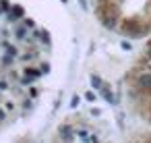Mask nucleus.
<instances>
[{"label": "nucleus", "mask_w": 151, "mask_h": 143, "mask_svg": "<svg viewBox=\"0 0 151 143\" xmlns=\"http://www.w3.org/2000/svg\"><path fill=\"white\" fill-rule=\"evenodd\" d=\"M97 17H99V21L108 29H114L116 23H118V17H120V9H118V4L114 2V0H99Z\"/></svg>", "instance_id": "1"}, {"label": "nucleus", "mask_w": 151, "mask_h": 143, "mask_svg": "<svg viewBox=\"0 0 151 143\" xmlns=\"http://www.w3.org/2000/svg\"><path fill=\"white\" fill-rule=\"evenodd\" d=\"M147 29L149 27L145 23H141L139 19H124L122 25H120V31L124 35H130V38H141V35L147 33Z\"/></svg>", "instance_id": "2"}, {"label": "nucleus", "mask_w": 151, "mask_h": 143, "mask_svg": "<svg viewBox=\"0 0 151 143\" xmlns=\"http://www.w3.org/2000/svg\"><path fill=\"white\" fill-rule=\"evenodd\" d=\"M137 89L141 93H151V73H143L137 77Z\"/></svg>", "instance_id": "3"}, {"label": "nucleus", "mask_w": 151, "mask_h": 143, "mask_svg": "<svg viewBox=\"0 0 151 143\" xmlns=\"http://www.w3.org/2000/svg\"><path fill=\"white\" fill-rule=\"evenodd\" d=\"M145 50H147V58H149V60H151V40H149V42H147V48H145Z\"/></svg>", "instance_id": "4"}]
</instances>
